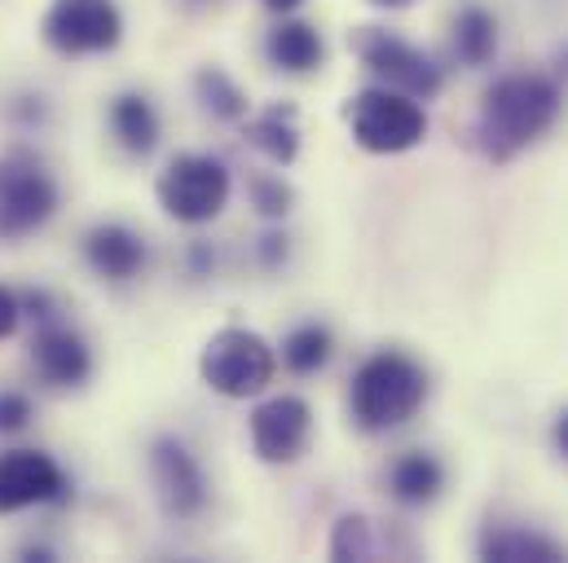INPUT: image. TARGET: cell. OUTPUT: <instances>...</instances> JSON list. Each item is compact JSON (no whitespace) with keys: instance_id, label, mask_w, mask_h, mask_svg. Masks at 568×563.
Instances as JSON below:
<instances>
[{"instance_id":"6da1fadb","label":"cell","mask_w":568,"mask_h":563,"mask_svg":"<svg viewBox=\"0 0 568 563\" xmlns=\"http://www.w3.org/2000/svg\"><path fill=\"white\" fill-rule=\"evenodd\" d=\"M565 93L556 80L538 71H516L503 75L485 89L480 98V120H476V145L489 163H511L520 150H529L538 137L551 133L560 120Z\"/></svg>"},{"instance_id":"7a4b0ae2","label":"cell","mask_w":568,"mask_h":563,"mask_svg":"<svg viewBox=\"0 0 568 563\" xmlns=\"http://www.w3.org/2000/svg\"><path fill=\"white\" fill-rule=\"evenodd\" d=\"M424 401L427 370L397 348L366 357L348 388V410L362 431H397L424 410Z\"/></svg>"},{"instance_id":"3957f363","label":"cell","mask_w":568,"mask_h":563,"mask_svg":"<svg viewBox=\"0 0 568 563\" xmlns=\"http://www.w3.org/2000/svg\"><path fill=\"white\" fill-rule=\"evenodd\" d=\"M274 348L256 335V330H243V326H225L216 330L203 352H199V375L203 383L216 392V397H230V401H247V397H261L270 383H274Z\"/></svg>"},{"instance_id":"277c9868","label":"cell","mask_w":568,"mask_h":563,"mask_svg":"<svg viewBox=\"0 0 568 563\" xmlns=\"http://www.w3.org/2000/svg\"><path fill=\"white\" fill-rule=\"evenodd\" d=\"M344 124L353 141L371 154H406L427 137V115L419 98L397 89H362L344 102Z\"/></svg>"},{"instance_id":"5b68a950","label":"cell","mask_w":568,"mask_h":563,"mask_svg":"<svg viewBox=\"0 0 568 563\" xmlns=\"http://www.w3.org/2000/svg\"><path fill=\"white\" fill-rule=\"evenodd\" d=\"M58 212V181L31 150L0 154V243H22Z\"/></svg>"},{"instance_id":"8992f818","label":"cell","mask_w":568,"mask_h":563,"mask_svg":"<svg viewBox=\"0 0 568 563\" xmlns=\"http://www.w3.org/2000/svg\"><path fill=\"white\" fill-rule=\"evenodd\" d=\"M159 207L181 225H207L230 203V167L216 154H176L154 181Z\"/></svg>"},{"instance_id":"52a82bcc","label":"cell","mask_w":568,"mask_h":563,"mask_svg":"<svg viewBox=\"0 0 568 563\" xmlns=\"http://www.w3.org/2000/svg\"><path fill=\"white\" fill-rule=\"evenodd\" d=\"M40 31L44 44L62 58L111 53L124 40V13L115 9V0H53Z\"/></svg>"},{"instance_id":"ba28073f","label":"cell","mask_w":568,"mask_h":563,"mask_svg":"<svg viewBox=\"0 0 568 563\" xmlns=\"http://www.w3.org/2000/svg\"><path fill=\"white\" fill-rule=\"evenodd\" d=\"M353 53H357L362 66H366L371 75H379L388 89L410 93V98H419V102L436 98L440 84H445L440 66L427 58L424 49H415L410 40H402V35H393V31H384V27H362V31H353Z\"/></svg>"},{"instance_id":"9c48e42d","label":"cell","mask_w":568,"mask_h":563,"mask_svg":"<svg viewBox=\"0 0 568 563\" xmlns=\"http://www.w3.org/2000/svg\"><path fill=\"white\" fill-rule=\"evenodd\" d=\"M71 498V475L40 449L0 453V515L27 506H62Z\"/></svg>"},{"instance_id":"30bf717a","label":"cell","mask_w":568,"mask_h":563,"mask_svg":"<svg viewBox=\"0 0 568 563\" xmlns=\"http://www.w3.org/2000/svg\"><path fill=\"white\" fill-rule=\"evenodd\" d=\"M150 480H154L159 506H163L172 520H194V515L207 506L203 467H199V458L190 453V444L176 440V436H159V440L150 444Z\"/></svg>"},{"instance_id":"8fae6325","label":"cell","mask_w":568,"mask_h":563,"mask_svg":"<svg viewBox=\"0 0 568 563\" xmlns=\"http://www.w3.org/2000/svg\"><path fill=\"white\" fill-rule=\"evenodd\" d=\"M308 436H313V410L304 397H274L252 414V449L270 467L295 462L308 449Z\"/></svg>"},{"instance_id":"7c38bea8","label":"cell","mask_w":568,"mask_h":563,"mask_svg":"<svg viewBox=\"0 0 568 563\" xmlns=\"http://www.w3.org/2000/svg\"><path fill=\"white\" fill-rule=\"evenodd\" d=\"M31 366L49 388H80L93 375V352L75 330L44 321L31 339Z\"/></svg>"},{"instance_id":"4fadbf2b","label":"cell","mask_w":568,"mask_h":563,"mask_svg":"<svg viewBox=\"0 0 568 563\" xmlns=\"http://www.w3.org/2000/svg\"><path fill=\"white\" fill-rule=\"evenodd\" d=\"M84 260L102 282H133L145 269V243L129 225H93L84 234Z\"/></svg>"},{"instance_id":"5bb4252c","label":"cell","mask_w":568,"mask_h":563,"mask_svg":"<svg viewBox=\"0 0 568 563\" xmlns=\"http://www.w3.org/2000/svg\"><path fill=\"white\" fill-rule=\"evenodd\" d=\"M265 58L286 71V75H308L326 62V44H322V31L308 27V22H278L270 35H265Z\"/></svg>"},{"instance_id":"9a60e30c","label":"cell","mask_w":568,"mask_h":563,"mask_svg":"<svg viewBox=\"0 0 568 563\" xmlns=\"http://www.w3.org/2000/svg\"><path fill=\"white\" fill-rule=\"evenodd\" d=\"M440 489H445V467L424 449H410L388 467V493L402 506H427L440 498Z\"/></svg>"},{"instance_id":"2e32d148","label":"cell","mask_w":568,"mask_h":563,"mask_svg":"<svg viewBox=\"0 0 568 563\" xmlns=\"http://www.w3.org/2000/svg\"><path fill=\"white\" fill-rule=\"evenodd\" d=\"M480 555L494 563H560L568 551L560 542L534 533V529H516V524H498L480 538Z\"/></svg>"},{"instance_id":"e0dca14e","label":"cell","mask_w":568,"mask_h":563,"mask_svg":"<svg viewBox=\"0 0 568 563\" xmlns=\"http://www.w3.org/2000/svg\"><path fill=\"white\" fill-rule=\"evenodd\" d=\"M243 137L252 141L270 163H295L300 154V133H295V106L291 102H274L265 106L256 120L243 124Z\"/></svg>"},{"instance_id":"ac0fdd59","label":"cell","mask_w":568,"mask_h":563,"mask_svg":"<svg viewBox=\"0 0 568 563\" xmlns=\"http://www.w3.org/2000/svg\"><path fill=\"white\" fill-rule=\"evenodd\" d=\"M111 133L129 154H150L159 145V115L145 93H120L111 102Z\"/></svg>"},{"instance_id":"d6986e66","label":"cell","mask_w":568,"mask_h":563,"mask_svg":"<svg viewBox=\"0 0 568 563\" xmlns=\"http://www.w3.org/2000/svg\"><path fill=\"white\" fill-rule=\"evenodd\" d=\"M449 49H454V58L463 62V66H485L494 53H498V22H494V13L489 9H463L458 18H454V35H449Z\"/></svg>"},{"instance_id":"ffe728a7","label":"cell","mask_w":568,"mask_h":563,"mask_svg":"<svg viewBox=\"0 0 568 563\" xmlns=\"http://www.w3.org/2000/svg\"><path fill=\"white\" fill-rule=\"evenodd\" d=\"M194 93H199V106H203L212 120L234 124V120L247 115V93H243L221 66H203V71L194 75Z\"/></svg>"},{"instance_id":"44dd1931","label":"cell","mask_w":568,"mask_h":563,"mask_svg":"<svg viewBox=\"0 0 568 563\" xmlns=\"http://www.w3.org/2000/svg\"><path fill=\"white\" fill-rule=\"evenodd\" d=\"M331 352H335V339H331V330L317 326V321L295 326L283 339V361L291 375H317V370L331 361Z\"/></svg>"},{"instance_id":"7402d4cb","label":"cell","mask_w":568,"mask_h":563,"mask_svg":"<svg viewBox=\"0 0 568 563\" xmlns=\"http://www.w3.org/2000/svg\"><path fill=\"white\" fill-rule=\"evenodd\" d=\"M331 555H335V560H375V555H379L375 524H371L366 515H344V520L335 524Z\"/></svg>"},{"instance_id":"603a6c76","label":"cell","mask_w":568,"mask_h":563,"mask_svg":"<svg viewBox=\"0 0 568 563\" xmlns=\"http://www.w3.org/2000/svg\"><path fill=\"white\" fill-rule=\"evenodd\" d=\"M247 190H252V207L265 221H283L286 212H291V203H295V190L286 185L283 176H270V172H256L247 181Z\"/></svg>"},{"instance_id":"cb8c5ba5","label":"cell","mask_w":568,"mask_h":563,"mask_svg":"<svg viewBox=\"0 0 568 563\" xmlns=\"http://www.w3.org/2000/svg\"><path fill=\"white\" fill-rule=\"evenodd\" d=\"M31 422V401L22 392H0V436H13Z\"/></svg>"},{"instance_id":"d4e9b609","label":"cell","mask_w":568,"mask_h":563,"mask_svg":"<svg viewBox=\"0 0 568 563\" xmlns=\"http://www.w3.org/2000/svg\"><path fill=\"white\" fill-rule=\"evenodd\" d=\"M18 304H22V313H27V317H36L40 326H44V321H53V295H49V290H27Z\"/></svg>"},{"instance_id":"484cf974","label":"cell","mask_w":568,"mask_h":563,"mask_svg":"<svg viewBox=\"0 0 568 563\" xmlns=\"http://www.w3.org/2000/svg\"><path fill=\"white\" fill-rule=\"evenodd\" d=\"M18 321H22V304H18L13 290L0 286V339H9V335L18 330Z\"/></svg>"},{"instance_id":"4316f807","label":"cell","mask_w":568,"mask_h":563,"mask_svg":"<svg viewBox=\"0 0 568 563\" xmlns=\"http://www.w3.org/2000/svg\"><path fill=\"white\" fill-rule=\"evenodd\" d=\"M256 256H261L265 269H278V265L286 260V234H265L261 247H256Z\"/></svg>"},{"instance_id":"83f0119b","label":"cell","mask_w":568,"mask_h":563,"mask_svg":"<svg viewBox=\"0 0 568 563\" xmlns=\"http://www.w3.org/2000/svg\"><path fill=\"white\" fill-rule=\"evenodd\" d=\"M212 265H216V256L207 252V243H194V247H190V269H194V274L203 278V274H207Z\"/></svg>"},{"instance_id":"f1b7e54d","label":"cell","mask_w":568,"mask_h":563,"mask_svg":"<svg viewBox=\"0 0 568 563\" xmlns=\"http://www.w3.org/2000/svg\"><path fill=\"white\" fill-rule=\"evenodd\" d=\"M556 449H560V453L568 458V410L560 414V419H556Z\"/></svg>"},{"instance_id":"f546056e","label":"cell","mask_w":568,"mask_h":563,"mask_svg":"<svg viewBox=\"0 0 568 563\" xmlns=\"http://www.w3.org/2000/svg\"><path fill=\"white\" fill-rule=\"evenodd\" d=\"M265 9H274V13H291V9H300L304 0H261Z\"/></svg>"},{"instance_id":"4dcf8cb0","label":"cell","mask_w":568,"mask_h":563,"mask_svg":"<svg viewBox=\"0 0 568 563\" xmlns=\"http://www.w3.org/2000/svg\"><path fill=\"white\" fill-rule=\"evenodd\" d=\"M375 4H384V9H402V4H410V0H375Z\"/></svg>"}]
</instances>
